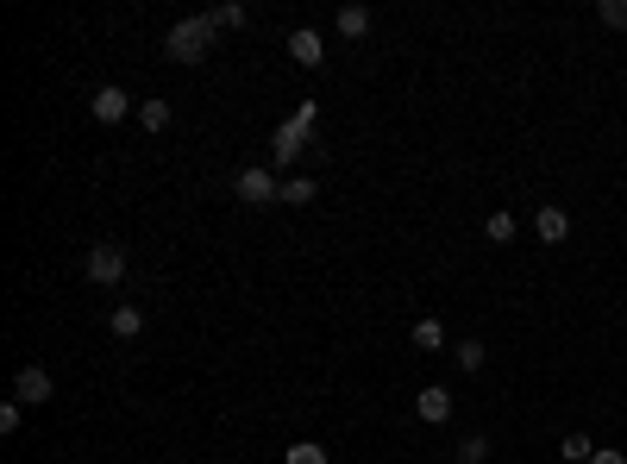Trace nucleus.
<instances>
[{"instance_id":"obj_9","label":"nucleus","mask_w":627,"mask_h":464,"mask_svg":"<svg viewBox=\"0 0 627 464\" xmlns=\"http://www.w3.org/2000/svg\"><path fill=\"white\" fill-rule=\"evenodd\" d=\"M289 57H295L301 69H320V63H327V44H320V32L301 26V32H289Z\"/></svg>"},{"instance_id":"obj_1","label":"nucleus","mask_w":627,"mask_h":464,"mask_svg":"<svg viewBox=\"0 0 627 464\" xmlns=\"http://www.w3.org/2000/svg\"><path fill=\"white\" fill-rule=\"evenodd\" d=\"M314 126H320V107L314 101H301L283 126H276V138H270V151H276V164H295V157H308V151H320L314 145Z\"/></svg>"},{"instance_id":"obj_2","label":"nucleus","mask_w":627,"mask_h":464,"mask_svg":"<svg viewBox=\"0 0 627 464\" xmlns=\"http://www.w3.org/2000/svg\"><path fill=\"white\" fill-rule=\"evenodd\" d=\"M214 19L207 13H189V19H176L170 26V38H164V51L176 57V63H207V51H214Z\"/></svg>"},{"instance_id":"obj_5","label":"nucleus","mask_w":627,"mask_h":464,"mask_svg":"<svg viewBox=\"0 0 627 464\" xmlns=\"http://www.w3.org/2000/svg\"><path fill=\"white\" fill-rule=\"evenodd\" d=\"M51 370H44V364H26V370H19V377H13V402H26V408H38V402H51Z\"/></svg>"},{"instance_id":"obj_14","label":"nucleus","mask_w":627,"mask_h":464,"mask_svg":"<svg viewBox=\"0 0 627 464\" xmlns=\"http://www.w3.org/2000/svg\"><path fill=\"white\" fill-rule=\"evenodd\" d=\"M283 464H333V458H327V446H314V439H295L283 452Z\"/></svg>"},{"instance_id":"obj_19","label":"nucleus","mask_w":627,"mask_h":464,"mask_svg":"<svg viewBox=\"0 0 627 464\" xmlns=\"http://www.w3.org/2000/svg\"><path fill=\"white\" fill-rule=\"evenodd\" d=\"M483 458H490V439H483V433H464V439H458V464H483Z\"/></svg>"},{"instance_id":"obj_13","label":"nucleus","mask_w":627,"mask_h":464,"mask_svg":"<svg viewBox=\"0 0 627 464\" xmlns=\"http://www.w3.org/2000/svg\"><path fill=\"white\" fill-rule=\"evenodd\" d=\"M414 345H421V352H446V327H439V320H414Z\"/></svg>"},{"instance_id":"obj_6","label":"nucleus","mask_w":627,"mask_h":464,"mask_svg":"<svg viewBox=\"0 0 627 464\" xmlns=\"http://www.w3.org/2000/svg\"><path fill=\"white\" fill-rule=\"evenodd\" d=\"M533 232H540V245H565L571 239V214H565V207H552V201H540V207H533Z\"/></svg>"},{"instance_id":"obj_3","label":"nucleus","mask_w":627,"mask_h":464,"mask_svg":"<svg viewBox=\"0 0 627 464\" xmlns=\"http://www.w3.org/2000/svg\"><path fill=\"white\" fill-rule=\"evenodd\" d=\"M232 195H239L245 207H270V201H283V182H276L264 164H245L239 176H232Z\"/></svg>"},{"instance_id":"obj_15","label":"nucleus","mask_w":627,"mask_h":464,"mask_svg":"<svg viewBox=\"0 0 627 464\" xmlns=\"http://www.w3.org/2000/svg\"><path fill=\"white\" fill-rule=\"evenodd\" d=\"M138 126H145V132H164V126H170V101H138Z\"/></svg>"},{"instance_id":"obj_11","label":"nucleus","mask_w":627,"mask_h":464,"mask_svg":"<svg viewBox=\"0 0 627 464\" xmlns=\"http://www.w3.org/2000/svg\"><path fill=\"white\" fill-rule=\"evenodd\" d=\"M452 358H458V370H471V377H477V370L490 364V345H483V339H458Z\"/></svg>"},{"instance_id":"obj_20","label":"nucleus","mask_w":627,"mask_h":464,"mask_svg":"<svg viewBox=\"0 0 627 464\" xmlns=\"http://www.w3.org/2000/svg\"><path fill=\"white\" fill-rule=\"evenodd\" d=\"M283 201H289V207H308V201H314V176H289V182H283Z\"/></svg>"},{"instance_id":"obj_18","label":"nucleus","mask_w":627,"mask_h":464,"mask_svg":"<svg viewBox=\"0 0 627 464\" xmlns=\"http://www.w3.org/2000/svg\"><path fill=\"white\" fill-rule=\"evenodd\" d=\"M370 32V13L364 7H339V38H364Z\"/></svg>"},{"instance_id":"obj_7","label":"nucleus","mask_w":627,"mask_h":464,"mask_svg":"<svg viewBox=\"0 0 627 464\" xmlns=\"http://www.w3.org/2000/svg\"><path fill=\"white\" fill-rule=\"evenodd\" d=\"M88 113H95L101 126H120L126 113H132V95H126V88H95V101H88Z\"/></svg>"},{"instance_id":"obj_12","label":"nucleus","mask_w":627,"mask_h":464,"mask_svg":"<svg viewBox=\"0 0 627 464\" xmlns=\"http://www.w3.org/2000/svg\"><path fill=\"white\" fill-rule=\"evenodd\" d=\"M559 458H565V464H590V458H596L590 433H565V439H559Z\"/></svg>"},{"instance_id":"obj_8","label":"nucleus","mask_w":627,"mask_h":464,"mask_svg":"<svg viewBox=\"0 0 627 464\" xmlns=\"http://www.w3.org/2000/svg\"><path fill=\"white\" fill-rule=\"evenodd\" d=\"M414 414H421L427 427H446V421H452V396L433 383V389H421V396H414Z\"/></svg>"},{"instance_id":"obj_16","label":"nucleus","mask_w":627,"mask_h":464,"mask_svg":"<svg viewBox=\"0 0 627 464\" xmlns=\"http://www.w3.org/2000/svg\"><path fill=\"white\" fill-rule=\"evenodd\" d=\"M207 19H214V26H220V32H245V19H251V13L239 7V0H226V7H214V13H207Z\"/></svg>"},{"instance_id":"obj_23","label":"nucleus","mask_w":627,"mask_h":464,"mask_svg":"<svg viewBox=\"0 0 627 464\" xmlns=\"http://www.w3.org/2000/svg\"><path fill=\"white\" fill-rule=\"evenodd\" d=\"M590 464H627V452H609V446H596V458Z\"/></svg>"},{"instance_id":"obj_21","label":"nucleus","mask_w":627,"mask_h":464,"mask_svg":"<svg viewBox=\"0 0 627 464\" xmlns=\"http://www.w3.org/2000/svg\"><path fill=\"white\" fill-rule=\"evenodd\" d=\"M602 26H615V32H627V0H602Z\"/></svg>"},{"instance_id":"obj_4","label":"nucleus","mask_w":627,"mask_h":464,"mask_svg":"<svg viewBox=\"0 0 627 464\" xmlns=\"http://www.w3.org/2000/svg\"><path fill=\"white\" fill-rule=\"evenodd\" d=\"M88 283H101V289H113V283H120V276H126V251L120 245H88Z\"/></svg>"},{"instance_id":"obj_22","label":"nucleus","mask_w":627,"mask_h":464,"mask_svg":"<svg viewBox=\"0 0 627 464\" xmlns=\"http://www.w3.org/2000/svg\"><path fill=\"white\" fill-rule=\"evenodd\" d=\"M19 421H26V402H7V408H0V433H19Z\"/></svg>"},{"instance_id":"obj_10","label":"nucleus","mask_w":627,"mask_h":464,"mask_svg":"<svg viewBox=\"0 0 627 464\" xmlns=\"http://www.w3.org/2000/svg\"><path fill=\"white\" fill-rule=\"evenodd\" d=\"M107 327H113V339H138V333H145V308H132V301H120Z\"/></svg>"},{"instance_id":"obj_17","label":"nucleus","mask_w":627,"mask_h":464,"mask_svg":"<svg viewBox=\"0 0 627 464\" xmlns=\"http://www.w3.org/2000/svg\"><path fill=\"white\" fill-rule=\"evenodd\" d=\"M483 239H490V245H508V239H515V214H502V207H496V214L483 220Z\"/></svg>"}]
</instances>
